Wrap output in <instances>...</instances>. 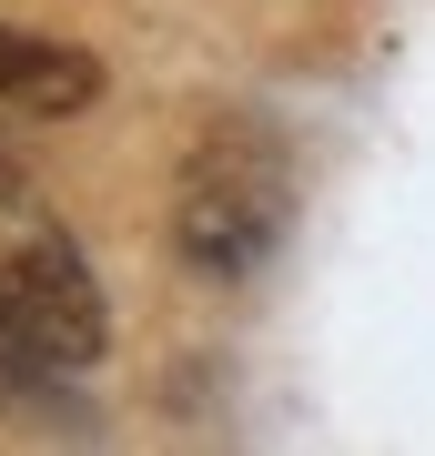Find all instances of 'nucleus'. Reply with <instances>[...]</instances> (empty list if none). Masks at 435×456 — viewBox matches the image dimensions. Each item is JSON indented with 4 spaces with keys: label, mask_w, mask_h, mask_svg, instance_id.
Here are the masks:
<instances>
[{
    "label": "nucleus",
    "mask_w": 435,
    "mask_h": 456,
    "mask_svg": "<svg viewBox=\"0 0 435 456\" xmlns=\"http://www.w3.org/2000/svg\"><path fill=\"white\" fill-rule=\"evenodd\" d=\"M0 102H20V112H41V122L92 112V102H101V61L81 41H51V31L0 20Z\"/></svg>",
    "instance_id": "7ed1b4c3"
},
{
    "label": "nucleus",
    "mask_w": 435,
    "mask_h": 456,
    "mask_svg": "<svg viewBox=\"0 0 435 456\" xmlns=\"http://www.w3.org/2000/svg\"><path fill=\"white\" fill-rule=\"evenodd\" d=\"M294 233V152L263 122H213L173 173V254L213 284H243Z\"/></svg>",
    "instance_id": "f257e3e1"
},
{
    "label": "nucleus",
    "mask_w": 435,
    "mask_h": 456,
    "mask_svg": "<svg viewBox=\"0 0 435 456\" xmlns=\"http://www.w3.org/2000/svg\"><path fill=\"white\" fill-rule=\"evenodd\" d=\"M31 386H51V375H41V365L11 345V325H0V395H31Z\"/></svg>",
    "instance_id": "20e7f679"
},
{
    "label": "nucleus",
    "mask_w": 435,
    "mask_h": 456,
    "mask_svg": "<svg viewBox=\"0 0 435 456\" xmlns=\"http://www.w3.org/2000/svg\"><path fill=\"white\" fill-rule=\"evenodd\" d=\"M0 325H11V345L41 375H81L101 355V335H112V314H101L92 264H81L61 233L20 224V233H0Z\"/></svg>",
    "instance_id": "f03ea898"
}]
</instances>
